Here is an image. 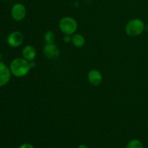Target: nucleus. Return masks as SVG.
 I'll list each match as a JSON object with an SVG mask.
<instances>
[{"instance_id": "obj_1", "label": "nucleus", "mask_w": 148, "mask_h": 148, "mask_svg": "<svg viewBox=\"0 0 148 148\" xmlns=\"http://www.w3.org/2000/svg\"><path fill=\"white\" fill-rule=\"evenodd\" d=\"M12 75L16 77H23L30 71L29 62L23 57H17L12 60L10 64Z\"/></svg>"}, {"instance_id": "obj_2", "label": "nucleus", "mask_w": 148, "mask_h": 148, "mask_svg": "<svg viewBox=\"0 0 148 148\" xmlns=\"http://www.w3.org/2000/svg\"><path fill=\"white\" fill-rule=\"evenodd\" d=\"M78 24L75 18L69 16L63 17L59 22V27L64 34L73 35L77 30Z\"/></svg>"}, {"instance_id": "obj_3", "label": "nucleus", "mask_w": 148, "mask_h": 148, "mask_svg": "<svg viewBox=\"0 0 148 148\" xmlns=\"http://www.w3.org/2000/svg\"><path fill=\"white\" fill-rule=\"evenodd\" d=\"M145 30V23L141 19L134 18L127 23L125 32L130 36H137L141 35Z\"/></svg>"}, {"instance_id": "obj_4", "label": "nucleus", "mask_w": 148, "mask_h": 148, "mask_svg": "<svg viewBox=\"0 0 148 148\" xmlns=\"http://www.w3.org/2000/svg\"><path fill=\"white\" fill-rule=\"evenodd\" d=\"M10 13L12 18L14 21L20 22L25 19L27 14V10L24 4L22 3H16L12 7Z\"/></svg>"}, {"instance_id": "obj_5", "label": "nucleus", "mask_w": 148, "mask_h": 148, "mask_svg": "<svg viewBox=\"0 0 148 148\" xmlns=\"http://www.w3.org/2000/svg\"><path fill=\"white\" fill-rule=\"evenodd\" d=\"M24 41V36L23 33L18 30H15L8 35L7 38V43L10 47H20Z\"/></svg>"}, {"instance_id": "obj_6", "label": "nucleus", "mask_w": 148, "mask_h": 148, "mask_svg": "<svg viewBox=\"0 0 148 148\" xmlns=\"http://www.w3.org/2000/svg\"><path fill=\"white\" fill-rule=\"evenodd\" d=\"M12 73L10 66L0 62V88L7 85L11 79Z\"/></svg>"}, {"instance_id": "obj_7", "label": "nucleus", "mask_w": 148, "mask_h": 148, "mask_svg": "<svg viewBox=\"0 0 148 148\" xmlns=\"http://www.w3.org/2000/svg\"><path fill=\"white\" fill-rule=\"evenodd\" d=\"M43 53L46 58L50 59L59 57L60 51L55 43H46L43 48Z\"/></svg>"}, {"instance_id": "obj_8", "label": "nucleus", "mask_w": 148, "mask_h": 148, "mask_svg": "<svg viewBox=\"0 0 148 148\" xmlns=\"http://www.w3.org/2000/svg\"><path fill=\"white\" fill-rule=\"evenodd\" d=\"M88 82L93 86H99L102 84L103 77L102 73L98 69H91L88 74Z\"/></svg>"}, {"instance_id": "obj_9", "label": "nucleus", "mask_w": 148, "mask_h": 148, "mask_svg": "<svg viewBox=\"0 0 148 148\" xmlns=\"http://www.w3.org/2000/svg\"><path fill=\"white\" fill-rule=\"evenodd\" d=\"M36 54H37V51H36V48L31 45H27L24 46L22 51L23 57L28 62L34 61Z\"/></svg>"}, {"instance_id": "obj_10", "label": "nucleus", "mask_w": 148, "mask_h": 148, "mask_svg": "<svg viewBox=\"0 0 148 148\" xmlns=\"http://www.w3.org/2000/svg\"><path fill=\"white\" fill-rule=\"evenodd\" d=\"M74 46L77 48H82L85 46L86 43V40L84 36L80 33H74L72 35V41Z\"/></svg>"}, {"instance_id": "obj_11", "label": "nucleus", "mask_w": 148, "mask_h": 148, "mask_svg": "<svg viewBox=\"0 0 148 148\" xmlns=\"http://www.w3.org/2000/svg\"><path fill=\"white\" fill-rule=\"evenodd\" d=\"M43 39L46 43H54L55 39H56L55 33L51 30H48L44 33Z\"/></svg>"}, {"instance_id": "obj_12", "label": "nucleus", "mask_w": 148, "mask_h": 148, "mask_svg": "<svg viewBox=\"0 0 148 148\" xmlns=\"http://www.w3.org/2000/svg\"><path fill=\"white\" fill-rule=\"evenodd\" d=\"M126 148H144L143 143L137 139L130 140L127 145Z\"/></svg>"}, {"instance_id": "obj_13", "label": "nucleus", "mask_w": 148, "mask_h": 148, "mask_svg": "<svg viewBox=\"0 0 148 148\" xmlns=\"http://www.w3.org/2000/svg\"><path fill=\"white\" fill-rule=\"evenodd\" d=\"M63 41L64 43H69V42L72 41V36H71V35L64 34Z\"/></svg>"}, {"instance_id": "obj_14", "label": "nucleus", "mask_w": 148, "mask_h": 148, "mask_svg": "<svg viewBox=\"0 0 148 148\" xmlns=\"http://www.w3.org/2000/svg\"><path fill=\"white\" fill-rule=\"evenodd\" d=\"M19 148H34L33 147V145L30 143H23L19 147Z\"/></svg>"}, {"instance_id": "obj_15", "label": "nucleus", "mask_w": 148, "mask_h": 148, "mask_svg": "<svg viewBox=\"0 0 148 148\" xmlns=\"http://www.w3.org/2000/svg\"><path fill=\"white\" fill-rule=\"evenodd\" d=\"M29 64H30V69H34V68L36 67L37 64H36V62L34 61H31V62H29Z\"/></svg>"}, {"instance_id": "obj_16", "label": "nucleus", "mask_w": 148, "mask_h": 148, "mask_svg": "<svg viewBox=\"0 0 148 148\" xmlns=\"http://www.w3.org/2000/svg\"><path fill=\"white\" fill-rule=\"evenodd\" d=\"M77 148H89V147H88L86 145L82 144V145H79L78 146Z\"/></svg>"}, {"instance_id": "obj_17", "label": "nucleus", "mask_w": 148, "mask_h": 148, "mask_svg": "<svg viewBox=\"0 0 148 148\" xmlns=\"http://www.w3.org/2000/svg\"><path fill=\"white\" fill-rule=\"evenodd\" d=\"M1 52H0V62H1Z\"/></svg>"}, {"instance_id": "obj_18", "label": "nucleus", "mask_w": 148, "mask_h": 148, "mask_svg": "<svg viewBox=\"0 0 148 148\" xmlns=\"http://www.w3.org/2000/svg\"><path fill=\"white\" fill-rule=\"evenodd\" d=\"M1 1H7V0H1Z\"/></svg>"}, {"instance_id": "obj_19", "label": "nucleus", "mask_w": 148, "mask_h": 148, "mask_svg": "<svg viewBox=\"0 0 148 148\" xmlns=\"http://www.w3.org/2000/svg\"><path fill=\"white\" fill-rule=\"evenodd\" d=\"M53 148H55V147H53Z\"/></svg>"}]
</instances>
